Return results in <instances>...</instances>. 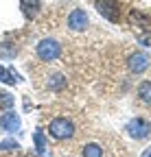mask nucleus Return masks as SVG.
Wrapping results in <instances>:
<instances>
[{
  "instance_id": "f257e3e1",
  "label": "nucleus",
  "mask_w": 151,
  "mask_h": 157,
  "mask_svg": "<svg viewBox=\"0 0 151 157\" xmlns=\"http://www.w3.org/2000/svg\"><path fill=\"white\" fill-rule=\"evenodd\" d=\"M48 133L55 137V140H70L74 135V124H72V120L59 116V118H55V120H50Z\"/></svg>"
},
{
  "instance_id": "ddd939ff",
  "label": "nucleus",
  "mask_w": 151,
  "mask_h": 157,
  "mask_svg": "<svg viewBox=\"0 0 151 157\" xmlns=\"http://www.w3.org/2000/svg\"><path fill=\"white\" fill-rule=\"evenodd\" d=\"M18 50H15V46L11 44V42H5V44H0V57L2 59H13V55H15Z\"/></svg>"
},
{
  "instance_id": "7ed1b4c3",
  "label": "nucleus",
  "mask_w": 151,
  "mask_h": 157,
  "mask_svg": "<svg viewBox=\"0 0 151 157\" xmlns=\"http://www.w3.org/2000/svg\"><path fill=\"white\" fill-rule=\"evenodd\" d=\"M94 7H97V11L105 20H109V22H118V20H121L118 0H94Z\"/></svg>"
},
{
  "instance_id": "9d476101",
  "label": "nucleus",
  "mask_w": 151,
  "mask_h": 157,
  "mask_svg": "<svg viewBox=\"0 0 151 157\" xmlns=\"http://www.w3.org/2000/svg\"><path fill=\"white\" fill-rule=\"evenodd\" d=\"M138 98H140V103L151 105V81H142L138 85Z\"/></svg>"
},
{
  "instance_id": "6ab92c4d",
  "label": "nucleus",
  "mask_w": 151,
  "mask_h": 157,
  "mask_svg": "<svg viewBox=\"0 0 151 157\" xmlns=\"http://www.w3.org/2000/svg\"><path fill=\"white\" fill-rule=\"evenodd\" d=\"M142 157H151V151H147V153H145V155H142Z\"/></svg>"
},
{
  "instance_id": "2eb2a0df",
  "label": "nucleus",
  "mask_w": 151,
  "mask_h": 157,
  "mask_svg": "<svg viewBox=\"0 0 151 157\" xmlns=\"http://www.w3.org/2000/svg\"><path fill=\"white\" fill-rule=\"evenodd\" d=\"M33 140H35V146H37V151H40V153L46 151V135H44V131H35Z\"/></svg>"
},
{
  "instance_id": "6e6552de",
  "label": "nucleus",
  "mask_w": 151,
  "mask_h": 157,
  "mask_svg": "<svg viewBox=\"0 0 151 157\" xmlns=\"http://www.w3.org/2000/svg\"><path fill=\"white\" fill-rule=\"evenodd\" d=\"M20 9H22L24 17L33 20L37 13H40V9H42V2H40V0H20Z\"/></svg>"
},
{
  "instance_id": "a211bd4d",
  "label": "nucleus",
  "mask_w": 151,
  "mask_h": 157,
  "mask_svg": "<svg viewBox=\"0 0 151 157\" xmlns=\"http://www.w3.org/2000/svg\"><path fill=\"white\" fill-rule=\"evenodd\" d=\"M138 42H140L142 46H151V35H140Z\"/></svg>"
},
{
  "instance_id": "9b49d317",
  "label": "nucleus",
  "mask_w": 151,
  "mask_h": 157,
  "mask_svg": "<svg viewBox=\"0 0 151 157\" xmlns=\"http://www.w3.org/2000/svg\"><path fill=\"white\" fill-rule=\"evenodd\" d=\"M81 157H103V148H101V144H94V142L85 144L83 151H81Z\"/></svg>"
},
{
  "instance_id": "423d86ee",
  "label": "nucleus",
  "mask_w": 151,
  "mask_h": 157,
  "mask_svg": "<svg viewBox=\"0 0 151 157\" xmlns=\"http://www.w3.org/2000/svg\"><path fill=\"white\" fill-rule=\"evenodd\" d=\"M127 68L134 72V74H140L149 68V57L145 52H134V55H129L127 59Z\"/></svg>"
},
{
  "instance_id": "20e7f679",
  "label": "nucleus",
  "mask_w": 151,
  "mask_h": 157,
  "mask_svg": "<svg viewBox=\"0 0 151 157\" xmlns=\"http://www.w3.org/2000/svg\"><path fill=\"white\" fill-rule=\"evenodd\" d=\"M127 133L131 137H136V140H145L151 133V122L145 120V118H134V120L127 122Z\"/></svg>"
},
{
  "instance_id": "0eeeda50",
  "label": "nucleus",
  "mask_w": 151,
  "mask_h": 157,
  "mask_svg": "<svg viewBox=\"0 0 151 157\" xmlns=\"http://www.w3.org/2000/svg\"><path fill=\"white\" fill-rule=\"evenodd\" d=\"M0 127H2L5 131L13 133V131H20V116H18L15 111H7L2 118H0Z\"/></svg>"
},
{
  "instance_id": "f03ea898",
  "label": "nucleus",
  "mask_w": 151,
  "mask_h": 157,
  "mask_svg": "<svg viewBox=\"0 0 151 157\" xmlns=\"http://www.w3.org/2000/svg\"><path fill=\"white\" fill-rule=\"evenodd\" d=\"M62 55V46L59 42H55V39H42L40 44H37V57L42 59V61H55Z\"/></svg>"
},
{
  "instance_id": "f8f14e48",
  "label": "nucleus",
  "mask_w": 151,
  "mask_h": 157,
  "mask_svg": "<svg viewBox=\"0 0 151 157\" xmlns=\"http://www.w3.org/2000/svg\"><path fill=\"white\" fill-rule=\"evenodd\" d=\"M46 85H48V90H62L66 85V78L62 74H53L48 81H46Z\"/></svg>"
},
{
  "instance_id": "39448f33",
  "label": "nucleus",
  "mask_w": 151,
  "mask_h": 157,
  "mask_svg": "<svg viewBox=\"0 0 151 157\" xmlns=\"http://www.w3.org/2000/svg\"><path fill=\"white\" fill-rule=\"evenodd\" d=\"M88 26V13L83 9H72L68 15V29L70 31H83Z\"/></svg>"
},
{
  "instance_id": "1a4fd4ad",
  "label": "nucleus",
  "mask_w": 151,
  "mask_h": 157,
  "mask_svg": "<svg viewBox=\"0 0 151 157\" xmlns=\"http://www.w3.org/2000/svg\"><path fill=\"white\" fill-rule=\"evenodd\" d=\"M127 20H129V24H131V26H140V29H149V24H151V20H149L147 15H142L140 11H136V9L129 13Z\"/></svg>"
},
{
  "instance_id": "f3484780",
  "label": "nucleus",
  "mask_w": 151,
  "mask_h": 157,
  "mask_svg": "<svg viewBox=\"0 0 151 157\" xmlns=\"http://www.w3.org/2000/svg\"><path fill=\"white\" fill-rule=\"evenodd\" d=\"M0 148L2 151H15V148H20V144H18L15 140H2L0 142Z\"/></svg>"
},
{
  "instance_id": "aec40b11",
  "label": "nucleus",
  "mask_w": 151,
  "mask_h": 157,
  "mask_svg": "<svg viewBox=\"0 0 151 157\" xmlns=\"http://www.w3.org/2000/svg\"><path fill=\"white\" fill-rule=\"evenodd\" d=\"M20 157H24V155H20Z\"/></svg>"
},
{
  "instance_id": "4468645a",
  "label": "nucleus",
  "mask_w": 151,
  "mask_h": 157,
  "mask_svg": "<svg viewBox=\"0 0 151 157\" xmlns=\"http://www.w3.org/2000/svg\"><path fill=\"white\" fill-rule=\"evenodd\" d=\"M0 109H5V111L13 109V96L9 92H0Z\"/></svg>"
},
{
  "instance_id": "dca6fc26",
  "label": "nucleus",
  "mask_w": 151,
  "mask_h": 157,
  "mask_svg": "<svg viewBox=\"0 0 151 157\" xmlns=\"http://www.w3.org/2000/svg\"><path fill=\"white\" fill-rule=\"evenodd\" d=\"M0 81L7 83V85H11V83H15V81H18V74H11L7 68L0 66Z\"/></svg>"
}]
</instances>
